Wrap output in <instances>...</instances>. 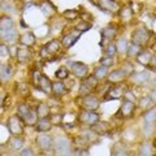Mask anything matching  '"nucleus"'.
<instances>
[{"label":"nucleus","instance_id":"4c0bfd02","mask_svg":"<svg viewBox=\"0 0 156 156\" xmlns=\"http://www.w3.org/2000/svg\"><path fill=\"white\" fill-rule=\"evenodd\" d=\"M11 146L14 150H20L23 146V139L20 138V136H14V138L11 139Z\"/></svg>","mask_w":156,"mask_h":156},{"label":"nucleus","instance_id":"3c124183","mask_svg":"<svg viewBox=\"0 0 156 156\" xmlns=\"http://www.w3.org/2000/svg\"><path fill=\"white\" fill-rule=\"evenodd\" d=\"M41 77H42V74L39 72H34L33 73V81H34V83H35L37 86H38V82H39V80H41Z\"/></svg>","mask_w":156,"mask_h":156},{"label":"nucleus","instance_id":"2eb2a0df","mask_svg":"<svg viewBox=\"0 0 156 156\" xmlns=\"http://www.w3.org/2000/svg\"><path fill=\"white\" fill-rule=\"evenodd\" d=\"M51 128H52V122L48 117H41V119H38L35 124V129L39 133H47V131L51 130Z\"/></svg>","mask_w":156,"mask_h":156},{"label":"nucleus","instance_id":"bb28decb","mask_svg":"<svg viewBox=\"0 0 156 156\" xmlns=\"http://www.w3.org/2000/svg\"><path fill=\"white\" fill-rule=\"evenodd\" d=\"M94 76L98 81H101L103 78H105L107 76H108V68L107 66H103V65H100V66H98L96 69L94 70Z\"/></svg>","mask_w":156,"mask_h":156},{"label":"nucleus","instance_id":"ddd939ff","mask_svg":"<svg viewBox=\"0 0 156 156\" xmlns=\"http://www.w3.org/2000/svg\"><path fill=\"white\" fill-rule=\"evenodd\" d=\"M125 89L121 86H115L112 87L111 90H108V92L104 96V100H116V99H121L125 94Z\"/></svg>","mask_w":156,"mask_h":156},{"label":"nucleus","instance_id":"393cba45","mask_svg":"<svg viewBox=\"0 0 156 156\" xmlns=\"http://www.w3.org/2000/svg\"><path fill=\"white\" fill-rule=\"evenodd\" d=\"M0 29L2 31H8L13 29V20L9 16H2L0 17Z\"/></svg>","mask_w":156,"mask_h":156},{"label":"nucleus","instance_id":"a18cd8bd","mask_svg":"<svg viewBox=\"0 0 156 156\" xmlns=\"http://www.w3.org/2000/svg\"><path fill=\"white\" fill-rule=\"evenodd\" d=\"M2 5H0V8L3 9V11H5V12H13L14 11V7L12 5V3H9V2H7V0H3L2 3Z\"/></svg>","mask_w":156,"mask_h":156},{"label":"nucleus","instance_id":"37998d69","mask_svg":"<svg viewBox=\"0 0 156 156\" xmlns=\"http://www.w3.org/2000/svg\"><path fill=\"white\" fill-rule=\"evenodd\" d=\"M52 125H61L62 124V115L60 113H53L51 117H50Z\"/></svg>","mask_w":156,"mask_h":156},{"label":"nucleus","instance_id":"9b49d317","mask_svg":"<svg viewBox=\"0 0 156 156\" xmlns=\"http://www.w3.org/2000/svg\"><path fill=\"white\" fill-rule=\"evenodd\" d=\"M60 50H61V42H58V41H56V39H53V41L48 42L47 44L43 47L41 55H42V57H46V53L55 55V53H57Z\"/></svg>","mask_w":156,"mask_h":156},{"label":"nucleus","instance_id":"f3484780","mask_svg":"<svg viewBox=\"0 0 156 156\" xmlns=\"http://www.w3.org/2000/svg\"><path fill=\"white\" fill-rule=\"evenodd\" d=\"M16 56H17V60L20 62H26L31 58V51L29 50V47H18L17 48V52H16Z\"/></svg>","mask_w":156,"mask_h":156},{"label":"nucleus","instance_id":"9d476101","mask_svg":"<svg viewBox=\"0 0 156 156\" xmlns=\"http://www.w3.org/2000/svg\"><path fill=\"white\" fill-rule=\"evenodd\" d=\"M35 142H37V144H38L43 151L50 150L52 146H53V140H52V138H51V136L48 135L47 133H41V134L37 136Z\"/></svg>","mask_w":156,"mask_h":156},{"label":"nucleus","instance_id":"864d4df0","mask_svg":"<svg viewBox=\"0 0 156 156\" xmlns=\"http://www.w3.org/2000/svg\"><path fill=\"white\" fill-rule=\"evenodd\" d=\"M81 18H82V21H86V20H92V16H91V13H83L82 16H80ZM86 22H89V21H86Z\"/></svg>","mask_w":156,"mask_h":156},{"label":"nucleus","instance_id":"bf43d9fd","mask_svg":"<svg viewBox=\"0 0 156 156\" xmlns=\"http://www.w3.org/2000/svg\"><path fill=\"white\" fill-rule=\"evenodd\" d=\"M41 156H47V155H41Z\"/></svg>","mask_w":156,"mask_h":156},{"label":"nucleus","instance_id":"7c9ffc66","mask_svg":"<svg viewBox=\"0 0 156 156\" xmlns=\"http://www.w3.org/2000/svg\"><path fill=\"white\" fill-rule=\"evenodd\" d=\"M136 58H138V61L143 66H148V62H150V58H151V53L148 51H140V53L136 56Z\"/></svg>","mask_w":156,"mask_h":156},{"label":"nucleus","instance_id":"79ce46f5","mask_svg":"<svg viewBox=\"0 0 156 156\" xmlns=\"http://www.w3.org/2000/svg\"><path fill=\"white\" fill-rule=\"evenodd\" d=\"M100 65L107 66V68L112 66V65H113V57H112V56H104V57H101L100 58Z\"/></svg>","mask_w":156,"mask_h":156},{"label":"nucleus","instance_id":"b1692460","mask_svg":"<svg viewBox=\"0 0 156 156\" xmlns=\"http://www.w3.org/2000/svg\"><path fill=\"white\" fill-rule=\"evenodd\" d=\"M22 120H23V124H25V125H27V126H34V125L37 124V121H38L37 111L31 109L25 117H22Z\"/></svg>","mask_w":156,"mask_h":156},{"label":"nucleus","instance_id":"ea45409f","mask_svg":"<svg viewBox=\"0 0 156 156\" xmlns=\"http://www.w3.org/2000/svg\"><path fill=\"white\" fill-rule=\"evenodd\" d=\"M126 48H128V42L125 41V39H120L119 42H117V44H116V50L119 51L120 53H122L126 51Z\"/></svg>","mask_w":156,"mask_h":156},{"label":"nucleus","instance_id":"cd10ccee","mask_svg":"<svg viewBox=\"0 0 156 156\" xmlns=\"http://www.w3.org/2000/svg\"><path fill=\"white\" fill-rule=\"evenodd\" d=\"M11 76H12L11 66H8V65L0 66V81H2V82H7V81H9Z\"/></svg>","mask_w":156,"mask_h":156},{"label":"nucleus","instance_id":"4d7b16f0","mask_svg":"<svg viewBox=\"0 0 156 156\" xmlns=\"http://www.w3.org/2000/svg\"><path fill=\"white\" fill-rule=\"evenodd\" d=\"M154 85L156 86V78H155V80H154Z\"/></svg>","mask_w":156,"mask_h":156},{"label":"nucleus","instance_id":"6ab92c4d","mask_svg":"<svg viewBox=\"0 0 156 156\" xmlns=\"http://www.w3.org/2000/svg\"><path fill=\"white\" fill-rule=\"evenodd\" d=\"M66 91H68V87L62 81L52 82V94L55 96H62L64 94H66Z\"/></svg>","mask_w":156,"mask_h":156},{"label":"nucleus","instance_id":"39448f33","mask_svg":"<svg viewBox=\"0 0 156 156\" xmlns=\"http://www.w3.org/2000/svg\"><path fill=\"white\" fill-rule=\"evenodd\" d=\"M96 7L98 8H100L101 11H104L107 13H112V14H115V13H119L120 12V4L116 2V0H99L96 4Z\"/></svg>","mask_w":156,"mask_h":156},{"label":"nucleus","instance_id":"72a5a7b5","mask_svg":"<svg viewBox=\"0 0 156 156\" xmlns=\"http://www.w3.org/2000/svg\"><path fill=\"white\" fill-rule=\"evenodd\" d=\"M64 18H66L68 21H74L76 18L80 17V13H78L77 9H66V11L62 13Z\"/></svg>","mask_w":156,"mask_h":156},{"label":"nucleus","instance_id":"f704fd0d","mask_svg":"<svg viewBox=\"0 0 156 156\" xmlns=\"http://www.w3.org/2000/svg\"><path fill=\"white\" fill-rule=\"evenodd\" d=\"M69 73H70V72L68 70L65 66H61V68H58V69L56 70L55 76H56V78H57V80L62 81V80H66V78L69 77Z\"/></svg>","mask_w":156,"mask_h":156},{"label":"nucleus","instance_id":"20e7f679","mask_svg":"<svg viewBox=\"0 0 156 156\" xmlns=\"http://www.w3.org/2000/svg\"><path fill=\"white\" fill-rule=\"evenodd\" d=\"M148 39H150V31L144 27L135 29L133 34H131V42H134L139 46H143L144 43H147Z\"/></svg>","mask_w":156,"mask_h":156},{"label":"nucleus","instance_id":"603ef678","mask_svg":"<svg viewBox=\"0 0 156 156\" xmlns=\"http://www.w3.org/2000/svg\"><path fill=\"white\" fill-rule=\"evenodd\" d=\"M150 101H151V98L150 96H146V98H143V99H142V101L139 103V105L142 107V108H144V107H147V104L150 103Z\"/></svg>","mask_w":156,"mask_h":156},{"label":"nucleus","instance_id":"5701e85b","mask_svg":"<svg viewBox=\"0 0 156 156\" xmlns=\"http://www.w3.org/2000/svg\"><path fill=\"white\" fill-rule=\"evenodd\" d=\"M20 42H21L22 46L30 47V46L35 44L37 39H35V35H34L33 33H26V34H23V35H21V38H20Z\"/></svg>","mask_w":156,"mask_h":156},{"label":"nucleus","instance_id":"6e6552de","mask_svg":"<svg viewBox=\"0 0 156 156\" xmlns=\"http://www.w3.org/2000/svg\"><path fill=\"white\" fill-rule=\"evenodd\" d=\"M70 68H72L73 74H74L76 77H78V78H81V80L86 78L87 74H89V68H87V65L83 64V62H80V61L70 62Z\"/></svg>","mask_w":156,"mask_h":156},{"label":"nucleus","instance_id":"f257e3e1","mask_svg":"<svg viewBox=\"0 0 156 156\" xmlns=\"http://www.w3.org/2000/svg\"><path fill=\"white\" fill-rule=\"evenodd\" d=\"M53 150H55L56 156H70L73 152L72 144L65 136H58V138H56L55 143H53Z\"/></svg>","mask_w":156,"mask_h":156},{"label":"nucleus","instance_id":"aec40b11","mask_svg":"<svg viewBox=\"0 0 156 156\" xmlns=\"http://www.w3.org/2000/svg\"><path fill=\"white\" fill-rule=\"evenodd\" d=\"M125 74L122 73V70L119 69V70H113L111 72L108 76H107V80H108V82H111V83H120V82H122L125 80Z\"/></svg>","mask_w":156,"mask_h":156},{"label":"nucleus","instance_id":"0eeeda50","mask_svg":"<svg viewBox=\"0 0 156 156\" xmlns=\"http://www.w3.org/2000/svg\"><path fill=\"white\" fill-rule=\"evenodd\" d=\"M98 82H99V81H98L94 76H87L86 78H83V80H82L80 92H81L82 95H87V94H90V92H91V91L96 87Z\"/></svg>","mask_w":156,"mask_h":156},{"label":"nucleus","instance_id":"49530a36","mask_svg":"<svg viewBox=\"0 0 156 156\" xmlns=\"http://www.w3.org/2000/svg\"><path fill=\"white\" fill-rule=\"evenodd\" d=\"M121 70H122V73L125 76H130V73L134 72V68H133V65H131L130 62H125L124 66L121 68Z\"/></svg>","mask_w":156,"mask_h":156},{"label":"nucleus","instance_id":"473e14b6","mask_svg":"<svg viewBox=\"0 0 156 156\" xmlns=\"http://www.w3.org/2000/svg\"><path fill=\"white\" fill-rule=\"evenodd\" d=\"M119 14H120V18H121V20H130V18H131V14H133L130 5H124V7H121Z\"/></svg>","mask_w":156,"mask_h":156},{"label":"nucleus","instance_id":"412c9836","mask_svg":"<svg viewBox=\"0 0 156 156\" xmlns=\"http://www.w3.org/2000/svg\"><path fill=\"white\" fill-rule=\"evenodd\" d=\"M117 35V29L115 26H107L101 30V38H103V42L104 41H113Z\"/></svg>","mask_w":156,"mask_h":156},{"label":"nucleus","instance_id":"13d9d810","mask_svg":"<svg viewBox=\"0 0 156 156\" xmlns=\"http://www.w3.org/2000/svg\"><path fill=\"white\" fill-rule=\"evenodd\" d=\"M0 37H2V29H0Z\"/></svg>","mask_w":156,"mask_h":156},{"label":"nucleus","instance_id":"423d86ee","mask_svg":"<svg viewBox=\"0 0 156 156\" xmlns=\"http://www.w3.org/2000/svg\"><path fill=\"white\" fill-rule=\"evenodd\" d=\"M81 105H82V108L86 109V111H95V109L99 108L100 101L95 95L87 94V95H83V98H82Z\"/></svg>","mask_w":156,"mask_h":156},{"label":"nucleus","instance_id":"dca6fc26","mask_svg":"<svg viewBox=\"0 0 156 156\" xmlns=\"http://www.w3.org/2000/svg\"><path fill=\"white\" fill-rule=\"evenodd\" d=\"M38 87H39V90L43 91L47 95L52 94V82L50 81V78H48L47 76H44V74H42L41 80H39Z\"/></svg>","mask_w":156,"mask_h":156},{"label":"nucleus","instance_id":"8fccbe9b","mask_svg":"<svg viewBox=\"0 0 156 156\" xmlns=\"http://www.w3.org/2000/svg\"><path fill=\"white\" fill-rule=\"evenodd\" d=\"M72 156H87V152L85 150H81V148H78L76 151H73L72 152Z\"/></svg>","mask_w":156,"mask_h":156},{"label":"nucleus","instance_id":"58836bf2","mask_svg":"<svg viewBox=\"0 0 156 156\" xmlns=\"http://www.w3.org/2000/svg\"><path fill=\"white\" fill-rule=\"evenodd\" d=\"M138 156H151V146L148 143H143L139 148Z\"/></svg>","mask_w":156,"mask_h":156},{"label":"nucleus","instance_id":"de8ad7c7","mask_svg":"<svg viewBox=\"0 0 156 156\" xmlns=\"http://www.w3.org/2000/svg\"><path fill=\"white\" fill-rule=\"evenodd\" d=\"M148 68L152 72H156V52L154 53V55H151L150 62H148Z\"/></svg>","mask_w":156,"mask_h":156},{"label":"nucleus","instance_id":"7ed1b4c3","mask_svg":"<svg viewBox=\"0 0 156 156\" xmlns=\"http://www.w3.org/2000/svg\"><path fill=\"white\" fill-rule=\"evenodd\" d=\"M78 120L81 121L82 124L85 125H89V126H92L95 122L100 120V116L96 113L95 111H86V109H82L78 115Z\"/></svg>","mask_w":156,"mask_h":156},{"label":"nucleus","instance_id":"052dcab7","mask_svg":"<svg viewBox=\"0 0 156 156\" xmlns=\"http://www.w3.org/2000/svg\"><path fill=\"white\" fill-rule=\"evenodd\" d=\"M120 156H125V155H120Z\"/></svg>","mask_w":156,"mask_h":156},{"label":"nucleus","instance_id":"1a4fd4ad","mask_svg":"<svg viewBox=\"0 0 156 156\" xmlns=\"http://www.w3.org/2000/svg\"><path fill=\"white\" fill-rule=\"evenodd\" d=\"M143 120H144V130H146V134H150L154 129V125L156 122V111L155 109H150L144 113L143 116Z\"/></svg>","mask_w":156,"mask_h":156},{"label":"nucleus","instance_id":"a19ab883","mask_svg":"<svg viewBox=\"0 0 156 156\" xmlns=\"http://www.w3.org/2000/svg\"><path fill=\"white\" fill-rule=\"evenodd\" d=\"M116 52H117L116 44H112V43H109L108 46L104 47V53H105V56H113Z\"/></svg>","mask_w":156,"mask_h":156},{"label":"nucleus","instance_id":"2f4dec72","mask_svg":"<svg viewBox=\"0 0 156 156\" xmlns=\"http://www.w3.org/2000/svg\"><path fill=\"white\" fill-rule=\"evenodd\" d=\"M17 37V31L12 29V30H8V31H2V38L4 42H13Z\"/></svg>","mask_w":156,"mask_h":156},{"label":"nucleus","instance_id":"a211bd4d","mask_svg":"<svg viewBox=\"0 0 156 156\" xmlns=\"http://www.w3.org/2000/svg\"><path fill=\"white\" fill-rule=\"evenodd\" d=\"M108 130H109V125L107 122H104V121H100V120L91 126V131H92V133L99 134V135L107 134V133H108Z\"/></svg>","mask_w":156,"mask_h":156},{"label":"nucleus","instance_id":"5fc2aeb1","mask_svg":"<svg viewBox=\"0 0 156 156\" xmlns=\"http://www.w3.org/2000/svg\"><path fill=\"white\" fill-rule=\"evenodd\" d=\"M150 98H151V100L152 101H156V89L151 91V96Z\"/></svg>","mask_w":156,"mask_h":156},{"label":"nucleus","instance_id":"c03bdc74","mask_svg":"<svg viewBox=\"0 0 156 156\" xmlns=\"http://www.w3.org/2000/svg\"><path fill=\"white\" fill-rule=\"evenodd\" d=\"M9 56H11L9 47H7L5 44H0V57H2V58H7Z\"/></svg>","mask_w":156,"mask_h":156},{"label":"nucleus","instance_id":"c85d7f7f","mask_svg":"<svg viewBox=\"0 0 156 156\" xmlns=\"http://www.w3.org/2000/svg\"><path fill=\"white\" fill-rule=\"evenodd\" d=\"M35 111H37V115H38L39 119H41V117H47L50 115V107H48L46 103H39Z\"/></svg>","mask_w":156,"mask_h":156},{"label":"nucleus","instance_id":"e433bc0d","mask_svg":"<svg viewBox=\"0 0 156 156\" xmlns=\"http://www.w3.org/2000/svg\"><path fill=\"white\" fill-rule=\"evenodd\" d=\"M74 29L77 31H80V33H85V31H87V30H90V29H91V23L86 22V21H81L78 25H76Z\"/></svg>","mask_w":156,"mask_h":156},{"label":"nucleus","instance_id":"09e8293b","mask_svg":"<svg viewBox=\"0 0 156 156\" xmlns=\"http://www.w3.org/2000/svg\"><path fill=\"white\" fill-rule=\"evenodd\" d=\"M20 156H34V152L30 147H27V148H23L21 152H20Z\"/></svg>","mask_w":156,"mask_h":156},{"label":"nucleus","instance_id":"4be33fe9","mask_svg":"<svg viewBox=\"0 0 156 156\" xmlns=\"http://www.w3.org/2000/svg\"><path fill=\"white\" fill-rule=\"evenodd\" d=\"M150 80V74L147 72H139V73H134L131 76V81L134 82L136 85H142V83H146Z\"/></svg>","mask_w":156,"mask_h":156},{"label":"nucleus","instance_id":"c9c22d12","mask_svg":"<svg viewBox=\"0 0 156 156\" xmlns=\"http://www.w3.org/2000/svg\"><path fill=\"white\" fill-rule=\"evenodd\" d=\"M30 111H31V108H30V107H29V104H26V103L20 104V105H18V109H17L18 116L21 117V119H22V117H25Z\"/></svg>","mask_w":156,"mask_h":156},{"label":"nucleus","instance_id":"6e6d98bb","mask_svg":"<svg viewBox=\"0 0 156 156\" xmlns=\"http://www.w3.org/2000/svg\"><path fill=\"white\" fill-rule=\"evenodd\" d=\"M2 104H3V99L0 98V107H2Z\"/></svg>","mask_w":156,"mask_h":156},{"label":"nucleus","instance_id":"a878e982","mask_svg":"<svg viewBox=\"0 0 156 156\" xmlns=\"http://www.w3.org/2000/svg\"><path fill=\"white\" fill-rule=\"evenodd\" d=\"M142 51V46L136 44V43L131 42L130 44H128V48H126V52H128V56L129 57H136Z\"/></svg>","mask_w":156,"mask_h":156},{"label":"nucleus","instance_id":"4468645a","mask_svg":"<svg viewBox=\"0 0 156 156\" xmlns=\"http://www.w3.org/2000/svg\"><path fill=\"white\" fill-rule=\"evenodd\" d=\"M134 111H135V104L133 103V101H130V100H124L122 101V104H121V108L119 111V115H121L122 117H130L131 115L134 113Z\"/></svg>","mask_w":156,"mask_h":156},{"label":"nucleus","instance_id":"f03ea898","mask_svg":"<svg viewBox=\"0 0 156 156\" xmlns=\"http://www.w3.org/2000/svg\"><path fill=\"white\" fill-rule=\"evenodd\" d=\"M23 128H25L23 120L18 115H14V116L9 117V120H8V130L11 131V134H13L14 136L22 135L23 134Z\"/></svg>","mask_w":156,"mask_h":156},{"label":"nucleus","instance_id":"f8f14e48","mask_svg":"<svg viewBox=\"0 0 156 156\" xmlns=\"http://www.w3.org/2000/svg\"><path fill=\"white\" fill-rule=\"evenodd\" d=\"M80 35H81V33L80 31H77L76 29L73 30L72 33H69L68 35H65L64 38H62V41H61V44L62 47H65V48H70L72 46H74L76 44V42L80 39Z\"/></svg>","mask_w":156,"mask_h":156},{"label":"nucleus","instance_id":"c756f323","mask_svg":"<svg viewBox=\"0 0 156 156\" xmlns=\"http://www.w3.org/2000/svg\"><path fill=\"white\" fill-rule=\"evenodd\" d=\"M41 9H42V12L44 13L46 16H51L52 13H55V12H56V7H55V5H52V4H51L50 2H44V3H42Z\"/></svg>","mask_w":156,"mask_h":156}]
</instances>
